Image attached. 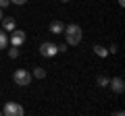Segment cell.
<instances>
[{
    "instance_id": "6da1fadb",
    "label": "cell",
    "mask_w": 125,
    "mask_h": 116,
    "mask_svg": "<svg viewBox=\"0 0 125 116\" xmlns=\"http://www.w3.org/2000/svg\"><path fill=\"white\" fill-rule=\"evenodd\" d=\"M65 37H67V44L69 46H77L81 41V27L77 23H71V25H65Z\"/></svg>"
},
{
    "instance_id": "7a4b0ae2",
    "label": "cell",
    "mask_w": 125,
    "mask_h": 116,
    "mask_svg": "<svg viewBox=\"0 0 125 116\" xmlns=\"http://www.w3.org/2000/svg\"><path fill=\"white\" fill-rule=\"evenodd\" d=\"M13 81L17 85H21V87H25V85L31 83V75L25 71V68H17V71L13 73Z\"/></svg>"
},
{
    "instance_id": "3957f363",
    "label": "cell",
    "mask_w": 125,
    "mask_h": 116,
    "mask_svg": "<svg viewBox=\"0 0 125 116\" xmlns=\"http://www.w3.org/2000/svg\"><path fill=\"white\" fill-rule=\"evenodd\" d=\"M2 114H4V116H23V114H25V110H23V106H21V104H17V102H6Z\"/></svg>"
},
{
    "instance_id": "277c9868",
    "label": "cell",
    "mask_w": 125,
    "mask_h": 116,
    "mask_svg": "<svg viewBox=\"0 0 125 116\" xmlns=\"http://www.w3.org/2000/svg\"><path fill=\"white\" fill-rule=\"evenodd\" d=\"M40 54H42V56L52 58V56L58 54V48H56V44H52V41H44V44L40 46Z\"/></svg>"
},
{
    "instance_id": "5b68a950",
    "label": "cell",
    "mask_w": 125,
    "mask_h": 116,
    "mask_svg": "<svg viewBox=\"0 0 125 116\" xmlns=\"http://www.w3.org/2000/svg\"><path fill=\"white\" fill-rule=\"evenodd\" d=\"M10 33H13V35H10V44L19 48V46L25 41V31H21V29H13Z\"/></svg>"
},
{
    "instance_id": "8992f818",
    "label": "cell",
    "mask_w": 125,
    "mask_h": 116,
    "mask_svg": "<svg viewBox=\"0 0 125 116\" xmlns=\"http://www.w3.org/2000/svg\"><path fill=\"white\" fill-rule=\"evenodd\" d=\"M108 85L113 87V91H115V93H123V91H125V83H123V79H121V77L108 79Z\"/></svg>"
},
{
    "instance_id": "52a82bcc",
    "label": "cell",
    "mask_w": 125,
    "mask_h": 116,
    "mask_svg": "<svg viewBox=\"0 0 125 116\" xmlns=\"http://www.w3.org/2000/svg\"><path fill=\"white\" fill-rule=\"evenodd\" d=\"M2 29L4 31H13L15 29V19L13 17H2Z\"/></svg>"
},
{
    "instance_id": "ba28073f",
    "label": "cell",
    "mask_w": 125,
    "mask_h": 116,
    "mask_svg": "<svg viewBox=\"0 0 125 116\" xmlns=\"http://www.w3.org/2000/svg\"><path fill=\"white\" fill-rule=\"evenodd\" d=\"M62 29H65V25H62L61 21H52V23H50V31H52L54 35H58V33H62Z\"/></svg>"
},
{
    "instance_id": "9c48e42d",
    "label": "cell",
    "mask_w": 125,
    "mask_h": 116,
    "mask_svg": "<svg viewBox=\"0 0 125 116\" xmlns=\"http://www.w3.org/2000/svg\"><path fill=\"white\" fill-rule=\"evenodd\" d=\"M6 46H9V35L4 29H0V50H4Z\"/></svg>"
},
{
    "instance_id": "30bf717a",
    "label": "cell",
    "mask_w": 125,
    "mask_h": 116,
    "mask_svg": "<svg viewBox=\"0 0 125 116\" xmlns=\"http://www.w3.org/2000/svg\"><path fill=\"white\" fill-rule=\"evenodd\" d=\"M94 52H96V56L104 58V56L108 54V50H106V48H102V46H94Z\"/></svg>"
},
{
    "instance_id": "8fae6325",
    "label": "cell",
    "mask_w": 125,
    "mask_h": 116,
    "mask_svg": "<svg viewBox=\"0 0 125 116\" xmlns=\"http://www.w3.org/2000/svg\"><path fill=\"white\" fill-rule=\"evenodd\" d=\"M33 77H36V79H44V77H46V71H44L42 66H36V68H33Z\"/></svg>"
},
{
    "instance_id": "7c38bea8",
    "label": "cell",
    "mask_w": 125,
    "mask_h": 116,
    "mask_svg": "<svg viewBox=\"0 0 125 116\" xmlns=\"http://www.w3.org/2000/svg\"><path fill=\"white\" fill-rule=\"evenodd\" d=\"M96 85H98V87H108V77L100 75L98 79H96Z\"/></svg>"
},
{
    "instance_id": "4fadbf2b",
    "label": "cell",
    "mask_w": 125,
    "mask_h": 116,
    "mask_svg": "<svg viewBox=\"0 0 125 116\" xmlns=\"http://www.w3.org/2000/svg\"><path fill=\"white\" fill-rule=\"evenodd\" d=\"M9 56H10V58H17V56H19V48H17V46H13V48L9 50Z\"/></svg>"
},
{
    "instance_id": "5bb4252c",
    "label": "cell",
    "mask_w": 125,
    "mask_h": 116,
    "mask_svg": "<svg viewBox=\"0 0 125 116\" xmlns=\"http://www.w3.org/2000/svg\"><path fill=\"white\" fill-rule=\"evenodd\" d=\"M10 4V0H0V8H4V6Z\"/></svg>"
},
{
    "instance_id": "9a60e30c",
    "label": "cell",
    "mask_w": 125,
    "mask_h": 116,
    "mask_svg": "<svg viewBox=\"0 0 125 116\" xmlns=\"http://www.w3.org/2000/svg\"><path fill=\"white\" fill-rule=\"evenodd\" d=\"M27 0H10V4H25Z\"/></svg>"
},
{
    "instance_id": "2e32d148",
    "label": "cell",
    "mask_w": 125,
    "mask_h": 116,
    "mask_svg": "<svg viewBox=\"0 0 125 116\" xmlns=\"http://www.w3.org/2000/svg\"><path fill=\"white\" fill-rule=\"evenodd\" d=\"M56 48H58V52H67V46H65V44H61V46H56Z\"/></svg>"
},
{
    "instance_id": "e0dca14e",
    "label": "cell",
    "mask_w": 125,
    "mask_h": 116,
    "mask_svg": "<svg viewBox=\"0 0 125 116\" xmlns=\"http://www.w3.org/2000/svg\"><path fill=\"white\" fill-rule=\"evenodd\" d=\"M119 6H125V0H119Z\"/></svg>"
},
{
    "instance_id": "ac0fdd59",
    "label": "cell",
    "mask_w": 125,
    "mask_h": 116,
    "mask_svg": "<svg viewBox=\"0 0 125 116\" xmlns=\"http://www.w3.org/2000/svg\"><path fill=\"white\" fill-rule=\"evenodd\" d=\"M0 21H2V8H0Z\"/></svg>"
},
{
    "instance_id": "d6986e66",
    "label": "cell",
    "mask_w": 125,
    "mask_h": 116,
    "mask_svg": "<svg viewBox=\"0 0 125 116\" xmlns=\"http://www.w3.org/2000/svg\"><path fill=\"white\" fill-rule=\"evenodd\" d=\"M61 2H69V0H61Z\"/></svg>"
},
{
    "instance_id": "ffe728a7",
    "label": "cell",
    "mask_w": 125,
    "mask_h": 116,
    "mask_svg": "<svg viewBox=\"0 0 125 116\" xmlns=\"http://www.w3.org/2000/svg\"><path fill=\"white\" fill-rule=\"evenodd\" d=\"M0 114H2V112H0Z\"/></svg>"
}]
</instances>
